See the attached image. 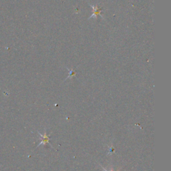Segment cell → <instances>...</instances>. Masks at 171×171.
<instances>
[{
  "label": "cell",
  "instance_id": "1",
  "mask_svg": "<svg viewBox=\"0 0 171 171\" xmlns=\"http://www.w3.org/2000/svg\"><path fill=\"white\" fill-rule=\"evenodd\" d=\"M40 135L42 137V142L40 143V145H39L38 146L42 145H45L46 144L49 143V137L47 136V134H46V133H45L44 135H42V134H40Z\"/></svg>",
  "mask_w": 171,
  "mask_h": 171
}]
</instances>
